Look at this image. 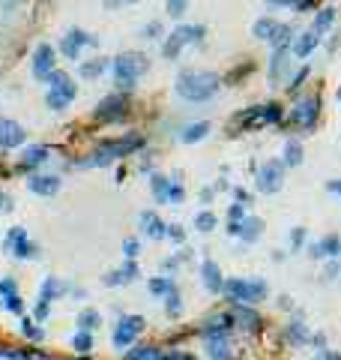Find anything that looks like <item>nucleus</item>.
Returning <instances> with one entry per match:
<instances>
[{"instance_id":"obj_1","label":"nucleus","mask_w":341,"mask_h":360,"mask_svg":"<svg viewBox=\"0 0 341 360\" xmlns=\"http://www.w3.org/2000/svg\"><path fill=\"white\" fill-rule=\"evenodd\" d=\"M222 87V78L215 76V72H204V69H186L177 76V85H174V90H177L180 100L186 102H207L213 100L215 93H219Z\"/></svg>"},{"instance_id":"obj_2","label":"nucleus","mask_w":341,"mask_h":360,"mask_svg":"<svg viewBox=\"0 0 341 360\" xmlns=\"http://www.w3.org/2000/svg\"><path fill=\"white\" fill-rule=\"evenodd\" d=\"M147 69H150V60H147V54H141V52H123L111 60L114 85H117L120 90H132Z\"/></svg>"},{"instance_id":"obj_3","label":"nucleus","mask_w":341,"mask_h":360,"mask_svg":"<svg viewBox=\"0 0 341 360\" xmlns=\"http://www.w3.org/2000/svg\"><path fill=\"white\" fill-rule=\"evenodd\" d=\"M75 96H78V85L72 81L69 72L63 69H54L51 76H48V90H45V105L51 111H63L69 109L75 102Z\"/></svg>"},{"instance_id":"obj_4","label":"nucleus","mask_w":341,"mask_h":360,"mask_svg":"<svg viewBox=\"0 0 341 360\" xmlns=\"http://www.w3.org/2000/svg\"><path fill=\"white\" fill-rule=\"evenodd\" d=\"M141 144H144V138L141 135H123L117 142H105L99 150L93 153L90 159H84L87 168H99V166H111V162H117L123 157H129V153L141 150Z\"/></svg>"},{"instance_id":"obj_5","label":"nucleus","mask_w":341,"mask_h":360,"mask_svg":"<svg viewBox=\"0 0 341 360\" xmlns=\"http://www.w3.org/2000/svg\"><path fill=\"white\" fill-rule=\"evenodd\" d=\"M224 294H228L231 304H246L255 306L267 297V282L263 280H224Z\"/></svg>"},{"instance_id":"obj_6","label":"nucleus","mask_w":341,"mask_h":360,"mask_svg":"<svg viewBox=\"0 0 341 360\" xmlns=\"http://www.w3.org/2000/svg\"><path fill=\"white\" fill-rule=\"evenodd\" d=\"M207 30L201 27V24H180V27H174L168 39H165V45H162V54L168 57V60H177L180 52L186 45H198L204 39Z\"/></svg>"},{"instance_id":"obj_7","label":"nucleus","mask_w":341,"mask_h":360,"mask_svg":"<svg viewBox=\"0 0 341 360\" xmlns=\"http://www.w3.org/2000/svg\"><path fill=\"white\" fill-rule=\"evenodd\" d=\"M267 124H281V105L270 102V105H255V109H246L243 114H237L234 120H231V129H261Z\"/></svg>"},{"instance_id":"obj_8","label":"nucleus","mask_w":341,"mask_h":360,"mask_svg":"<svg viewBox=\"0 0 341 360\" xmlns=\"http://www.w3.org/2000/svg\"><path fill=\"white\" fill-rule=\"evenodd\" d=\"M285 162L281 159H270V162H263L261 168H257V177H255V186H257V192H263V195H276L281 190V183H285Z\"/></svg>"},{"instance_id":"obj_9","label":"nucleus","mask_w":341,"mask_h":360,"mask_svg":"<svg viewBox=\"0 0 341 360\" xmlns=\"http://www.w3.org/2000/svg\"><path fill=\"white\" fill-rule=\"evenodd\" d=\"M318 114H320V100L318 96H305V100H299L290 109V124L296 129H311L318 124Z\"/></svg>"},{"instance_id":"obj_10","label":"nucleus","mask_w":341,"mask_h":360,"mask_svg":"<svg viewBox=\"0 0 341 360\" xmlns=\"http://www.w3.org/2000/svg\"><path fill=\"white\" fill-rule=\"evenodd\" d=\"M57 69V54H54V48L43 43V45H36V52H33V60H30V72H33V78L36 81H48V76Z\"/></svg>"},{"instance_id":"obj_11","label":"nucleus","mask_w":341,"mask_h":360,"mask_svg":"<svg viewBox=\"0 0 341 360\" xmlns=\"http://www.w3.org/2000/svg\"><path fill=\"white\" fill-rule=\"evenodd\" d=\"M129 111V100L123 93H111L105 96L102 102L96 105V120H102V124H114V120H123Z\"/></svg>"},{"instance_id":"obj_12","label":"nucleus","mask_w":341,"mask_h":360,"mask_svg":"<svg viewBox=\"0 0 341 360\" xmlns=\"http://www.w3.org/2000/svg\"><path fill=\"white\" fill-rule=\"evenodd\" d=\"M99 45V39L93 34H87V30H78V27H72L69 34L63 36V43H60V52L69 57V60H78L81 57V48H93Z\"/></svg>"},{"instance_id":"obj_13","label":"nucleus","mask_w":341,"mask_h":360,"mask_svg":"<svg viewBox=\"0 0 341 360\" xmlns=\"http://www.w3.org/2000/svg\"><path fill=\"white\" fill-rule=\"evenodd\" d=\"M144 330V318L141 315H126V318H120L117 327H114V346L117 348H129L132 342L138 339V333Z\"/></svg>"},{"instance_id":"obj_14","label":"nucleus","mask_w":341,"mask_h":360,"mask_svg":"<svg viewBox=\"0 0 341 360\" xmlns=\"http://www.w3.org/2000/svg\"><path fill=\"white\" fill-rule=\"evenodd\" d=\"M6 249H10L15 258H36V247L30 243L24 228H12V232L6 234Z\"/></svg>"},{"instance_id":"obj_15","label":"nucleus","mask_w":341,"mask_h":360,"mask_svg":"<svg viewBox=\"0 0 341 360\" xmlns=\"http://www.w3.org/2000/svg\"><path fill=\"white\" fill-rule=\"evenodd\" d=\"M287 54H290V48H272V57H270V85L272 87H279L281 81H285V76L290 72V60H287Z\"/></svg>"},{"instance_id":"obj_16","label":"nucleus","mask_w":341,"mask_h":360,"mask_svg":"<svg viewBox=\"0 0 341 360\" xmlns=\"http://www.w3.org/2000/svg\"><path fill=\"white\" fill-rule=\"evenodd\" d=\"M24 138H27V133H24L21 124H15L10 117H0V147H3V150L24 144Z\"/></svg>"},{"instance_id":"obj_17","label":"nucleus","mask_w":341,"mask_h":360,"mask_svg":"<svg viewBox=\"0 0 341 360\" xmlns=\"http://www.w3.org/2000/svg\"><path fill=\"white\" fill-rule=\"evenodd\" d=\"M318 45H320V36L309 27V30H303V34L294 36V43H290V54L299 57V60H309V54H311Z\"/></svg>"},{"instance_id":"obj_18","label":"nucleus","mask_w":341,"mask_h":360,"mask_svg":"<svg viewBox=\"0 0 341 360\" xmlns=\"http://www.w3.org/2000/svg\"><path fill=\"white\" fill-rule=\"evenodd\" d=\"M60 294V282L54 280V276H48L43 282V289H39V306H36V322H43L48 315V306H51V300Z\"/></svg>"},{"instance_id":"obj_19","label":"nucleus","mask_w":341,"mask_h":360,"mask_svg":"<svg viewBox=\"0 0 341 360\" xmlns=\"http://www.w3.org/2000/svg\"><path fill=\"white\" fill-rule=\"evenodd\" d=\"M27 190L33 195H57V190H60V177H54V175H33L27 180Z\"/></svg>"},{"instance_id":"obj_20","label":"nucleus","mask_w":341,"mask_h":360,"mask_svg":"<svg viewBox=\"0 0 341 360\" xmlns=\"http://www.w3.org/2000/svg\"><path fill=\"white\" fill-rule=\"evenodd\" d=\"M311 256L314 258H341V237L338 234L320 237V240L311 247Z\"/></svg>"},{"instance_id":"obj_21","label":"nucleus","mask_w":341,"mask_h":360,"mask_svg":"<svg viewBox=\"0 0 341 360\" xmlns=\"http://www.w3.org/2000/svg\"><path fill=\"white\" fill-rule=\"evenodd\" d=\"M201 280H204V289L213 291V294H219V291L224 289L222 270H219V265H215V261H210V258H207L204 265H201Z\"/></svg>"},{"instance_id":"obj_22","label":"nucleus","mask_w":341,"mask_h":360,"mask_svg":"<svg viewBox=\"0 0 341 360\" xmlns=\"http://www.w3.org/2000/svg\"><path fill=\"white\" fill-rule=\"evenodd\" d=\"M207 355L213 360H228L231 357L228 333H207Z\"/></svg>"},{"instance_id":"obj_23","label":"nucleus","mask_w":341,"mask_h":360,"mask_svg":"<svg viewBox=\"0 0 341 360\" xmlns=\"http://www.w3.org/2000/svg\"><path fill=\"white\" fill-rule=\"evenodd\" d=\"M141 228H144V234L153 237V240H162V237H168V225H165L162 219L153 214V210H144V214H141Z\"/></svg>"},{"instance_id":"obj_24","label":"nucleus","mask_w":341,"mask_h":360,"mask_svg":"<svg viewBox=\"0 0 341 360\" xmlns=\"http://www.w3.org/2000/svg\"><path fill=\"white\" fill-rule=\"evenodd\" d=\"M207 135H210V124H207V120H198V124L183 126L180 142H183V144H195V142H204Z\"/></svg>"},{"instance_id":"obj_25","label":"nucleus","mask_w":341,"mask_h":360,"mask_svg":"<svg viewBox=\"0 0 341 360\" xmlns=\"http://www.w3.org/2000/svg\"><path fill=\"white\" fill-rule=\"evenodd\" d=\"M261 234H263V219L261 216H246L243 223H239V237H243L246 243H255Z\"/></svg>"},{"instance_id":"obj_26","label":"nucleus","mask_w":341,"mask_h":360,"mask_svg":"<svg viewBox=\"0 0 341 360\" xmlns=\"http://www.w3.org/2000/svg\"><path fill=\"white\" fill-rule=\"evenodd\" d=\"M135 276H138V265L129 258V261H126V265H123L120 270H114L111 276H105V285H126V282H132V280H135Z\"/></svg>"},{"instance_id":"obj_27","label":"nucleus","mask_w":341,"mask_h":360,"mask_svg":"<svg viewBox=\"0 0 341 360\" xmlns=\"http://www.w3.org/2000/svg\"><path fill=\"white\" fill-rule=\"evenodd\" d=\"M111 67V60L108 57H93V60H81V78H87V81H93L99 78L102 72Z\"/></svg>"},{"instance_id":"obj_28","label":"nucleus","mask_w":341,"mask_h":360,"mask_svg":"<svg viewBox=\"0 0 341 360\" xmlns=\"http://www.w3.org/2000/svg\"><path fill=\"white\" fill-rule=\"evenodd\" d=\"M279 24H281V21H276V19H270V15H267V19H257V21L252 24V34H255L257 39H263V43H270V39L276 36Z\"/></svg>"},{"instance_id":"obj_29","label":"nucleus","mask_w":341,"mask_h":360,"mask_svg":"<svg viewBox=\"0 0 341 360\" xmlns=\"http://www.w3.org/2000/svg\"><path fill=\"white\" fill-rule=\"evenodd\" d=\"M48 159V147L43 144H33L24 150V157H21V168H36V166H43V162Z\"/></svg>"},{"instance_id":"obj_30","label":"nucleus","mask_w":341,"mask_h":360,"mask_svg":"<svg viewBox=\"0 0 341 360\" xmlns=\"http://www.w3.org/2000/svg\"><path fill=\"white\" fill-rule=\"evenodd\" d=\"M281 162H285L287 168H294L303 162V144L296 142V138H287L285 142V150H281Z\"/></svg>"},{"instance_id":"obj_31","label":"nucleus","mask_w":341,"mask_h":360,"mask_svg":"<svg viewBox=\"0 0 341 360\" xmlns=\"http://www.w3.org/2000/svg\"><path fill=\"white\" fill-rule=\"evenodd\" d=\"M332 24H336V10H332V6H323V10L314 15V24H311V30L318 36H323L327 34V30L332 27Z\"/></svg>"},{"instance_id":"obj_32","label":"nucleus","mask_w":341,"mask_h":360,"mask_svg":"<svg viewBox=\"0 0 341 360\" xmlns=\"http://www.w3.org/2000/svg\"><path fill=\"white\" fill-rule=\"evenodd\" d=\"M287 339L294 342V346H305V342L311 339V337H309V327L299 322V318H294V322L287 324Z\"/></svg>"},{"instance_id":"obj_33","label":"nucleus","mask_w":341,"mask_h":360,"mask_svg":"<svg viewBox=\"0 0 341 360\" xmlns=\"http://www.w3.org/2000/svg\"><path fill=\"white\" fill-rule=\"evenodd\" d=\"M153 195H156V201L168 204V199H171V180L162 177V175H153Z\"/></svg>"},{"instance_id":"obj_34","label":"nucleus","mask_w":341,"mask_h":360,"mask_svg":"<svg viewBox=\"0 0 341 360\" xmlns=\"http://www.w3.org/2000/svg\"><path fill=\"white\" fill-rule=\"evenodd\" d=\"M270 43H272V48H290V43H294V27H290V24H279L276 36H272Z\"/></svg>"},{"instance_id":"obj_35","label":"nucleus","mask_w":341,"mask_h":360,"mask_svg":"<svg viewBox=\"0 0 341 360\" xmlns=\"http://www.w3.org/2000/svg\"><path fill=\"white\" fill-rule=\"evenodd\" d=\"M150 291H153L156 297H162V294H171L177 289H174V282L168 280V276H153V280H150Z\"/></svg>"},{"instance_id":"obj_36","label":"nucleus","mask_w":341,"mask_h":360,"mask_svg":"<svg viewBox=\"0 0 341 360\" xmlns=\"http://www.w3.org/2000/svg\"><path fill=\"white\" fill-rule=\"evenodd\" d=\"M215 223H219V219H215L213 210H201V214L195 216V228H198V232H213Z\"/></svg>"},{"instance_id":"obj_37","label":"nucleus","mask_w":341,"mask_h":360,"mask_svg":"<svg viewBox=\"0 0 341 360\" xmlns=\"http://www.w3.org/2000/svg\"><path fill=\"white\" fill-rule=\"evenodd\" d=\"M309 72H311V67L305 63V67H299V69L294 72V76H290V81H287V90H290V93H296V90L303 87V81L309 78Z\"/></svg>"},{"instance_id":"obj_38","label":"nucleus","mask_w":341,"mask_h":360,"mask_svg":"<svg viewBox=\"0 0 341 360\" xmlns=\"http://www.w3.org/2000/svg\"><path fill=\"white\" fill-rule=\"evenodd\" d=\"M99 322H102V318H99V313H96V309H84V313L78 315V324L84 327V330H96V327H99Z\"/></svg>"},{"instance_id":"obj_39","label":"nucleus","mask_w":341,"mask_h":360,"mask_svg":"<svg viewBox=\"0 0 341 360\" xmlns=\"http://www.w3.org/2000/svg\"><path fill=\"white\" fill-rule=\"evenodd\" d=\"M0 306H3V309H10V313H21V309H24L21 297H19L15 291H10V294H0Z\"/></svg>"},{"instance_id":"obj_40","label":"nucleus","mask_w":341,"mask_h":360,"mask_svg":"<svg viewBox=\"0 0 341 360\" xmlns=\"http://www.w3.org/2000/svg\"><path fill=\"white\" fill-rule=\"evenodd\" d=\"M156 355H159V351H156L153 346H141V348H132L129 351V360H156Z\"/></svg>"},{"instance_id":"obj_41","label":"nucleus","mask_w":341,"mask_h":360,"mask_svg":"<svg viewBox=\"0 0 341 360\" xmlns=\"http://www.w3.org/2000/svg\"><path fill=\"white\" fill-rule=\"evenodd\" d=\"M72 346L78 348V351H90V348H93V339H90V330H84V327H81V330L75 333Z\"/></svg>"},{"instance_id":"obj_42","label":"nucleus","mask_w":341,"mask_h":360,"mask_svg":"<svg viewBox=\"0 0 341 360\" xmlns=\"http://www.w3.org/2000/svg\"><path fill=\"white\" fill-rule=\"evenodd\" d=\"M144 39H159L162 36V21H150V24H144Z\"/></svg>"},{"instance_id":"obj_43","label":"nucleus","mask_w":341,"mask_h":360,"mask_svg":"<svg viewBox=\"0 0 341 360\" xmlns=\"http://www.w3.org/2000/svg\"><path fill=\"white\" fill-rule=\"evenodd\" d=\"M228 219H231V223H243V219H246V204H231Z\"/></svg>"},{"instance_id":"obj_44","label":"nucleus","mask_w":341,"mask_h":360,"mask_svg":"<svg viewBox=\"0 0 341 360\" xmlns=\"http://www.w3.org/2000/svg\"><path fill=\"white\" fill-rule=\"evenodd\" d=\"M138 252H141V243L135 240V237H129V240H123V256H126V258H135Z\"/></svg>"},{"instance_id":"obj_45","label":"nucleus","mask_w":341,"mask_h":360,"mask_svg":"<svg viewBox=\"0 0 341 360\" xmlns=\"http://www.w3.org/2000/svg\"><path fill=\"white\" fill-rule=\"evenodd\" d=\"M21 330H24V337H30V339H43V330L33 327V322H27V318L21 322Z\"/></svg>"},{"instance_id":"obj_46","label":"nucleus","mask_w":341,"mask_h":360,"mask_svg":"<svg viewBox=\"0 0 341 360\" xmlns=\"http://www.w3.org/2000/svg\"><path fill=\"white\" fill-rule=\"evenodd\" d=\"M183 12H186V0H168V15L180 19Z\"/></svg>"},{"instance_id":"obj_47","label":"nucleus","mask_w":341,"mask_h":360,"mask_svg":"<svg viewBox=\"0 0 341 360\" xmlns=\"http://www.w3.org/2000/svg\"><path fill=\"white\" fill-rule=\"evenodd\" d=\"M303 240H305V228H294V232H290V247H294V252L303 247Z\"/></svg>"},{"instance_id":"obj_48","label":"nucleus","mask_w":341,"mask_h":360,"mask_svg":"<svg viewBox=\"0 0 341 360\" xmlns=\"http://www.w3.org/2000/svg\"><path fill=\"white\" fill-rule=\"evenodd\" d=\"M180 309H183V306H180V294L171 291V294H168V315H180Z\"/></svg>"},{"instance_id":"obj_49","label":"nucleus","mask_w":341,"mask_h":360,"mask_svg":"<svg viewBox=\"0 0 341 360\" xmlns=\"http://www.w3.org/2000/svg\"><path fill=\"white\" fill-rule=\"evenodd\" d=\"M270 10H294V0H267Z\"/></svg>"},{"instance_id":"obj_50","label":"nucleus","mask_w":341,"mask_h":360,"mask_svg":"<svg viewBox=\"0 0 341 360\" xmlns=\"http://www.w3.org/2000/svg\"><path fill=\"white\" fill-rule=\"evenodd\" d=\"M168 201H174V204L183 201V186L177 183V180H171V199H168Z\"/></svg>"},{"instance_id":"obj_51","label":"nucleus","mask_w":341,"mask_h":360,"mask_svg":"<svg viewBox=\"0 0 341 360\" xmlns=\"http://www.w3.org/2000/svg\"><path fill=\"white\" fill-rule=\"evenodd\" d=\"M156 360H195V357L183 355V351H174V355H156Z\"/></svg>"},{"instance_id":"obj_52","label":"nucleus","mask_w":341,"mask_h":360,"mask_svg":"<svg viewBox=\"0 0 341 360\" xmlns=\"http://www.w3.org/2000/svg\"><path fill=\"white\" fill-rule=\"evenodd\" d=\"M314 360H341V355H338V351H329V348H320Z\"/></svg>"},{"instance_id":"obj_53","label":"nucleus","mask_w":341,"mask_h":360,"mask_svg":"<svg viewBox=\"0 0 341 360\" xmlns=\"http://www.w3.org/2000/svg\"><path fill=\"white\" fill-rule=\"evenodd\" d=\"M314 6V0H294V12H309Z\"/></svg>"},{"instance_id":"obj_54","label":"nucleus","mask_w":341,"mask_h":360,"mask_svg":"<svg viewBox=\"0 0 341 360\" xmlns=\"http://www.w3.org/2000/svg\"><path fill=\"white\" fill-rule=\"evenodd\" d=\"M168 237H174V240H183L186 234H183V228H180V225H168Z\"/></svg>"},{"instance_id":"obj_55","label":"nucleus","mask_w":341,"mask_h":360,"mask_svg":"<svg viewBox=\"0 0 341 360\" xmlns=\"http://www.w3.org/2000/svg\"><path fill=\"white\" fill-rule=\"evenodd\" d=\"M10 291H15V282L12 280H0V294H10Z\"/></svg>"},{"instance_id":"obj_56","label":"nucleus","mask_w":341,"mask_h":360,"mask_svg":"<svg viewBox=\"0 0 341 360\" xmlns=\"http://www.w3.org/2000/svg\"><path fill=\"white\" fill-rule=\"evenodd\" d=\"M327 190H329L332 195H341V180H329V183H327Z\"/></svg>"},{"instance_id":"obj_57","label":"nucleus","mask_w":341,"mask_h":360,"mask_svg":"<svg viewBox=\"0 0 341 360\" xmlns=\"http://www.w3.org/2000/svg\"><path fill=\"white\" fill-rule=\"evenodd\" d=\"M234 199H237V201H243V204H248V192H246V190H239V186H237V190H234Z\"/></svg>"},{"instance_id":"obj_58","label":"nucleus","mask_w":341,"mask_h":360,"mask_svg":"<svg viewBox=\"0 0 341 360\" xmlns=\"http://www.w3.org/2000/svg\"><path fill=\"white\" fill-rule=\"evenodd\" d=\"M123 3H138V0H105V6H123Z\"/></svg>"},{"instance_id":"obj_59","label":"nucleus","mask_w":341,"mask_h":360,"mask_svg":"<svg viewBox=\"0 0 341 360\" xmlns=\"http://www.w3.org/2000/svg\"><path fill=\"white\" fill-rule=\"evenodd\" d=\"M336 96H338V102H341V87H338V93H336Z\"/></svg>"}]
</instances>
